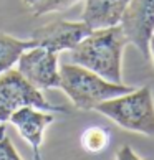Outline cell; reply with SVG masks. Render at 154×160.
I'll return each mask as SVG.
<instances>
[{
  "instance_id": "7c38bea8",
  "label": "cell",
  "mask_w": 154,
  "mask_h": 160,
  "mask_svg": "<svg viewBox=\"0 0 154 160\" xmlns=\"http://www.w3.org/2000/svg\"><path fill=\"white\" fill-rule=\"evenodd\" d=\"M80 0H40L38 3H35L32 7V13L35 17H40V15L50 13V12H61L73 7Z\"/></svg>"
},
{
  "instance_id": "5bb4252c",
  "label": "cell",
  "mask_w": 154,
  "mask_h": 160,
  "mask_svg": "<svg viewBox=\"0 0 154 160\" xmlns=\"http://www.w3.org/2000/svg\"><path fill=\"white\" fill-rule=\"evenodd\" d=\"M116 160H141L138 157V153H136L129 145H124L119 149V152L116 153Z\"/></svg>"
},
{
  "instance_id": "3957f363",
  "label": "cell",
  "mask_w": 154,
  "mask_h": 160,
  "mask_svg": "<svg viewBox=\"0 0 154 160\" xmlns=\"http://www.w3.org/2000/svg\"><path fill=\"white\" fill-rule=\"evenodd\" d=\"M93 111L106 116L129 132L154 135V99L149 86L103 101Z\"/></svg>"
},
{
  "instance_id": "52a82bcc",
  "label": "cell",
  "mask_w": 154,
  "mask_h": 160,
  "mask_svg": "<svg viewBox=\"0 0 154 160\" xmlns=\"http://www.w3.org/2000/svg\"><path fill=\"white\" fill-rule=\"evenodd\" d=\"M90 33L91 28L85 22L58 20L37 28L32 33V40L37 43V46L58 55L61 51H72Z\"/></svg>"
},
{
  "instance_id": "6da1fadb",
  "label": "cell",
  "mask_w": 154,
  "mask_h": 160,
  "mask_svg": "<svg viewBox=\"0 0 154 160\" xmlns=\"http://www.w3.org/2000/svg\"><path fill=\"white\" fill-rule=\"evenodd\" d=\"M126 45L128 40L119 25L91 30L70 51V58L72 63L99 74L103 79L121 84L123 50Z\"/></svg>"
},
{
  "instance_id": "5b68a950",
  "label": "cell",
  "mask_w": 154,
  "mask_h": 160,
  "mask_svg": "<svg viewBox=\"0 0 154 160\" xmlns=\"http://www.w3.org/2000/svg\"><path fill=\"white\" fill-rule=\"evenodd\" d=\"M119 27L128 45H134L146 61L151 60L149 41L154 35V0H129Z\"/></svg>"
},
{
  "instance_id": "8992f818",
  "label": "cell",
  "mask_w": 154,
  "mask_h": 160,
  "mask_svg": "<svg viewBox=\"0 0 154 160\" xmlns=\"http://www.w3.org/2000/svg\"><path fill=\"white\" fill-rule=\"evenodd\" d=\"M17 69L32 86L40 91L60 88L58 55L41 46H33L22 53L17 61Z\"/></svg>"
},
{
  "instance_id": "9c48e42d",
  "label": "cell",
  "mask_w": 154,
  "mask_h": 160,
  "mask_svg": "<svg viewBox=\"0 0 154 160\" xmlns=\"http://www.w3.org/2000/svg\"><path fill=\"white\" fill-rule=\"evenodd\" d=\"M128 3L129 0H85L81 22H85L91 30L116 27L119 25Z\"/></svg>"
},
{
  "instance_id": "8fae6325",
  "label": "cell",
  "mask_w": 154,
  "mask_h": 160,
  "mask_svg": "<svg viewBox=\"0 0 154 160\" xmlns=\"http://www.w3.org/2000/svg\"><path fill=\"white\" fill-rule=\"evenodd\" d=\"M109 130L101 126H93L83 130L80 144L88 153H101L109 145Z\"/></svg>"
},
{
  "instance_id": "277c9868",
  "label": "cell",
  "mask_w": 154,
  "mask_h": 160,
  "mask_svg": "<svg viewBox=\"0 0 154 160\" xmlns=\"http://www.w3.org/2000/svg\"><path fill=\"white\" fill-rule=\"evenodd\" d=\"M27 106L53 112V114L55 112L68 114L66 108L48 102L41 91L32 86L19 73V69L10 68L0 74V124H5L15 111L27 108Z\"/></svg>"
},
{
  "instance_id": "30bf717a",
  "label": "cell",
  "mask_w": 154,
  "mask_h": 160,
  "mask_svg": "<svg viewBox=\"0 0 154 160\" xmlns=\"http://www.w3.org/2000/svg\"><path fill=\"white\" fill-rule=\"evenodd\" d=\"M33 46H37V43L32 38L19 40L0 32V74L10 68H13V64H17L22 53H25Z\"/></svg>"
},
{
  "instance_id": "7a4b0ae2",
  "label": "cell",
  "mask_w": 154,
  "mask_h": 160,
  "mask_svg": "<svg viewBox=\"0 0 154 160\" xmlns=\"http://www.w3.org/2000/svg\"><path fill=\"white\" fill-rule=\"evenodd\" d=\"M60 89L72 99L80 111H91L99 102L113 99L134 91L123 82H109L99 74L80 66V64H61L60 66Z\"/></svg>"
},
{
  "instance_id": "4fadbf2b",
  "label": "cell",
  "mask_w": 154,
  "mask_h": 160,
  "mask_svg": "<svg viewBox=\"0 0 154 160\" xmlns=\"http://www.w3.org/2000/svg\"><path fill=\"white\" fill-rule=\"evenodd\" d=\"M0 160H22L19 152L12 145L10 139L7 137V134L0 137Z\"/></svg>"
},
{
  "instance_id": "9a60e30c",
  "label": "cell",
  "mask_w": 154,
  "mask_h": 160,
  "mask_svg": "<svg viewBox=\"0 0 154 160\" xmlns=\"http://www.w3.org/2000/svg\"><path fill=\"white\" fill-rule=\"evenodd\" d=\"M149 53H151V58L154 61V35L151 37V41H149Z\"/></svg>"
},
{
  "instance_id": "e0dca14e",
  "label": "cell",
  "mask_w": 154,
  "mask_h": 160,
  "mask_svg": "<svg viewBox=\"0 0 154 160\" xmlns=\"http://www.w3.org/2000/svg\"><path fill=\"white\" fill-rule=\"evenodd\" d=\"M5 135V124H0V137Z\"/></svg>"
},
{
  "instance_id": "2e32d148",
  "label": "cell",
  "mask_w": 154,
  "mask_h": 160,
  "mask_svg": "<svg viewBox=\"0 0 154 160\" xmlns=\"http://www.w3.org/2000/svg\"><path fill=\"white\" fill-rule=\"evenodd\" d=\"M23 2H25V5H28V7L32 8L35 3H38V2H40V0H23Z\"/></svg>"
},
{
  "instance_id": "ba28073f",
  "label": "cell",
  "mask_w": 154,
  "mask_h": 160,
  "mask_svg": "<svg viewBox=\"0 0 154 160\" xmlns=\"http://www.w3.org/2000/svg\"><path fill=\"white\" fill-rule=\"evenodd\" d=\"M13 126L17 127L19 134L25 139L32 147L33 152V160H41V144H43V134L45 129L55 121L53 112H43L41 109L32 108H22L19 111H15L8 119Z\"/></svg>"
}]
</instances>
